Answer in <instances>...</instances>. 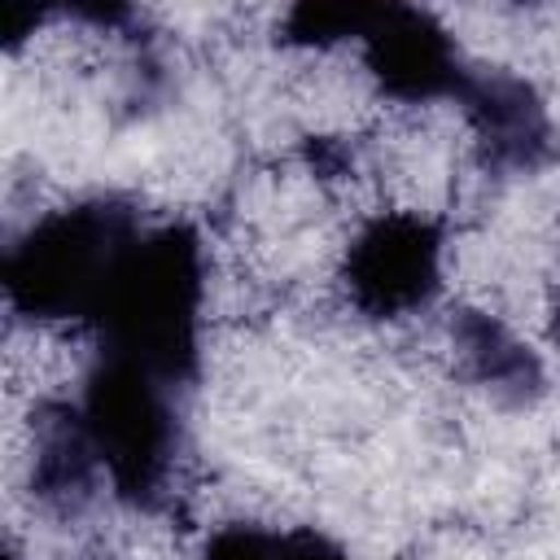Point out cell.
<instances>
[{"label":"cell","mask_w":560,"mask_h":560,"mask_svg":"<svg viewBox=\"0 0 560 560\" xmlns=\"http://www.w3.org/2000/svg\"><path fill=\"white\" fill-rule=\"evenodd\" d=\"M451 350L468 381L486 385L503 402H529L542 389V359L481 306H459L451 315Z\"/></svg>","instance_id":"cell-7"},{"label":"cell","mask_w":560,"mask_h":560,"mask_svg":"<svg viewBox=\"0 0 560 560\" xmlns=\"http://www.w3.org/2000/svg\"><path fill=\"white\" fill-rule=\"evenodd\" d=\"M472 127V140L481 144L486 162L499 171H534L551 158V118L538 101V92L508 74V70H486L468 74L459 101Z\"/></svg>","instance_id":"cell-5"},{"label":"cell","mask_w":560,"mask_h":560,"mask_svg":"<svg viewBox=\"0 0 560 560\" xmlns=\"http://www.w3.org/2000/svg\"><path fill=\"white\" fill-rule=\"evenodd\" d=\"M551 337H556V346H560V302H556V315H551Z\"/></svg>","instance_id":"cell-8"},{"label":"cell","mask_w":560,"mask_h":560,"mask_svg":"<svg viewBox=\"0 0 560 560\" xmlns=\"http://www.w3.org/2000/svg\"><path fill=\"white\" fill-rule=\"evenodd\" d=\"M346 289L363 315L394 319L424 306L442 280V232L433 219L389 210L346 245Z\"/></svg>","instance_id":"cell-3"},{"label":"cell","mask_w":560,"mask_h":560,"mask_svg":"<svg viewBox=\"0 0 560 560\" xmlns=\"http://www.w3.org/2000/svg\"><path fill=\"white\" fill-rule=\"evenodd\" d=\"M101 481L105 468L79 402H39L31 424V494L52 512L74 516L96 499Z\"/></svg>","instance_id":"cell-6"},{"label":"cell","mask_w":560,"mask_h":560,"mask_svg":"<svg viewBox=\"0 0 560 560\" xmlns=\"http://www.w3.org/2000/svg\"><path fill=\"white\" fill-rule=\"evenodd\" d=\"M354 39H363V57H368V70L376 74V83L389 96L411 101V105L438 101V96L459 101V92L472 74L464 66L455 39L446 35V26H438L420 9L368 4V18Z\"/></svg>","instance_id":"cell-4"},{"label":"cell","mask_w":560,"mask_h":560,"mask_svg":"<svg viewBox=\"0 0 560 560\" xmlns=\"http://www.w3.org/2000/svg\"><path fill=\"white\" fill-rule=\"evenodd\" d=\"M140 232L136 210L105 197L44 214L4 254L9 306L31 319H96L114 271Z\"/></svg>","instance_id":"cell-1"},{"label":"cell","mask_w":560,"mask_h":560,"mask_svg":"<svg viewBox=\"0 0 560 560\" xmlns=\"http://www.w3.org/2000/svg\"><path fill=\"white\" fill-rule=\"evenodd\" d=\"M79 416L114 494L153 508L166 494V477L175 464L171 381L101 350V363L88 372Z\"/></svg>","instance_id":"cell-2"}]
</instances>
